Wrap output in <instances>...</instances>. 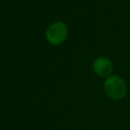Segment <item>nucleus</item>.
Here are the masks:
<instances>
[{"label": "nucleus", "mask_w": 130, "mask_h": 130, "mask_svg": "<svg viewBox=\"0 0 130 130\" xmlns=\"http://www.w3.org/2000/svg\"><path fill=\"white\" fill-rule=\"evenodd\" d=\"M106 94L115 101L122 100L127 93V85L125 80L119 75H110L104 82Z\"/></svg>", "instance_id": "1"}, {"label": "nucleus", "mask_w": 130, "mask_h": 130, "mask_svg": "<svg viewBox=\"0 0 130 130\" xmlns=\"http://www.w3.org/2000/svg\"><path fill=\"white\" fill-rule=\"evenodd\" d=\"M68 37V27L63 21H55L46 30L47 41L54 46L61 45Z\"/></svg>", "instance_id": "2"}, {"label": "nucleus", "mask_w": 130, "mask_h": 130, "mask_svg": "<svg viewBox=\"0 0 130 130\" xmlns=\"http://www.w3.org/2000/svg\"><path fill=\"white\" fill-rule=\"evenodd\" d=\"M92 70L100 77H109L113 72V63L107 57H98L92 63Z\"/></svg>", "instance_id": "3"}]
</instances>
